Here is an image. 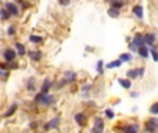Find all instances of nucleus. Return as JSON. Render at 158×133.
<instances>
[{
	"label": "nucleus",
	"mask_w": 158,
	"mask_h": 133,
	"mask_svg": "<svg viewBox=\"0 0 158 133\" xmlns=\"http://www.w3.org/2000/svg\"><path fill=\"white\" fill-rule=\"evenodd\" d=\"M0 76H1V78H7V76H8V72L0 68Z\"/></svg>",
	"instance_id": "33"
},
{
	"label": "nucleus",
	"mask_w": 158,
	"mask_h": 133,
	"mask_svg": "<svg viewBox=\"0 0 158 133\" xmlns=\"http://www.w3.org/2000/svg\"><path fill=\"white\" fill-rule=\"evenodd\" d=\"M132 43H133L137 49H139V47H142V46H146V43H144V35L137 33V35L133 38V42H132Z\"/></svg>",
	"instance_id": "7"
},
{
	"label": "nucleus",
	"mask_w": 158,
	"mask_h": 133,
	"mask_svg": "<svg viewBox=\"0 0 158 133\" xmlns=\"http://www.w3.org/2000/svg\"><path fill=\"white\" fill-rule=\"evenodd\" d=\"M96 71H97L99 74H103V71H104V63L101 61V60H99V61H97V67H96Z\"/></svg>",
	"instance_id": "27"
},
{
	"label": "nucleus",
	"mask_w": 158,
	"mask_h": 133,
	"mask_svg": "<svg viewBox=\"0 0 158 133\" xmlns=\"http://www.w3.org/2000/svg\"><path fill=\"white\" fill-rule=\"evenodd\" d=\"M7 33L10 35V36H14V35H16V28H14L13 25H10V26L7 28Z\"/></svg>",
	"instance_id": "31"
},
{
	"label": "nucleus",
	"mask_w": 158,
	"mask_h": 133,
	"mask_svg": "<svg viewBox=\"0 0 158 133\" xmlns=\"http://www.w3.org/2000/svg\"><path fill=\"white\" fill-rule=\"evenodd\" d=\"M143 75H144V68H139V78H143Z\"/></svg>",
	"instance_id": "36"
},
{
	"label": "nucleus",
	"mask_w": 158,
	"mask_h": 133,
	"mask_svg": "<svg viewBox=\"0 0 158 133\" xmlns=\"http://www.w3.org/2000/svg\"><path fill=\"white\" fill-rule=\"evenodd\" d=\"M60 125V118L55 117L53 118L50 122H47L46 125H45V130H51V129H57V126Z\"/></svg>",
	"instance_id": "6"
},
{
	"label": "nucleus",
	"mask_w": 158,
	"mask_h": 133,
	"mask_svg": "<svg viewBox=\"0 0 158 133\" xmlns=\"http://www.w3.org/2000/svg\"><path fill=\"white\" fill-rule=\"evenodd\" d=\"M17 57V51L14 49H11V47H7L4 51H3V58H4V61H7V63H13L14 60H16Z\"/></svg>",
	"instance_id": "3"
},
{
	"label": "nucleus",
	"mask_w": 158,
	"mask_h": 133,
	"mask_svg": "<svg viewBox=\"0 0 158 133\" xmlns=\"http://www.w3.org/2000/svg\"><path fill=\"white\" fill-rule=\"evenodd\" d=\"M6 10H7V13L10 16H18L20 14V8L17 7V4H14V3H7Z\"/></svg>",
	"instance_id": "5"
},
{
	"label": "nucleus",
	"mask_w": 158,
	"mask_h": 133,
	"mask_svg": "<svg viewBox=\"0 0 158 133\" xmlns=\"http://www.w3.org/2000/svg\"><path fill=\"white\" fill-rule=\"evenodd\" d=\"M75 122H76V124H78L79 126H85L86 125V115H85V114H83V112H78V114H75Z\"/></svg>",
	"instance_id": "9"
},
{
	"label": "nucleus",
	"mask_w": 158,
	"mask_h": 133,
	"mask_svg": "<svg viewBox=\"0 0 158 133\" xmlns=\"http://www.w3.org/2000/svg\"><path fill=\"white\" fill-rule=\"evenodd\" d=\"M129 50H130V51H137L139 49H137V47L134 46L133 43H130V45H129Z\"/></svg>",
	"instance_id": "35"
},
{
	"label": "nucleus",
	"mask_w": 158,
	"mask_h": 133,
	"mask_svg": "<svg viewBox=\"0 0 158 133\" xmlns=\"http://www.w3.org/2000/svg\"><path fill=\"white\" fill-rule=\"evenodd\" d=\"M132 54L130 53H122V54L119 55V60L122 61V63H129V61H132Z\"/></svg>",
	"instance_id": "18"
},
{
	"label": "nucleus",
	"mask_w": 158,
	"mask_h": 133,
	"mask_svg": "<svg viewBox=\"0 0 158 133\" xmlns=\"http://www.w3.org/2000/svg\"><path fill=\"white\" fill-rule=\"evenodd\" d=\"M104 132V121L100 117H97L95 119V125L92 129V133H103Z\"/></svg>",
	"instance_id": "4"
},
{
	"label": "nucleus",
	"mask_w": 158,
	"mask_h": 133,
	"mask_svg": "<svg viewBox=\"0 0 158 133\" xmlns=\"http://www.w3.org/2000/svg\"><path fill=\"white\" fill-rule=\"evenodd\" d=\"M126 76L129 79H133V78H139V68H133V70H129L126 72Z\"/></svg>",
	"instance_id": "17"
},
{
	"label": "nucleus",
	"mask_w": 158,
	"mask_h": 133,
	"mask_svg": "<svg viewBox=\"0 0 158 133\" xmlns=\"http://www.w3.org/2000/svg\"><path fill=\"white\" fill-rule=\"evenodd\" d=\"M111 7L117 8V10H121L124 7V0H112L111 1Z\"/></svg>",
	"instance_id": "20"
},
{
	"label": "nucleus",
	"mask_w": 158,
	"mask_h": 133,
	"mask_svg": "<svg viewBox=\"0 0 158 133\" xmlns=\"http://www.w3.org/2000/svg\"><path fill=\"white\" fill-rule=\"evenodd\" d=\"M16 49H17V53L20 55H24L26 53V49H25V46L22 43H16Z\"/></svg>",
	"instance_id": "21"
},
{
	"label": "nucleus",
	"mask_w": 158,
	"mask_h": 133,
	"mask_svg": "<svg viewBox=\"0 0 158 133\" xmlns=\"http://www.w3.org/2000/svg\"><path fill=\"white\" fill-rule=\"evenodd\" d=\"M36 89V79L35 78H29L26 82V90L28 92H33Z\"/></svg>",
	"instance_id": "14"
},
{
	"label": "nucleus",
	"mask_w": 158,
	"mask_h": 133,
	"mask_svg": "<svg viewBox=\"0 0 158 133\" xmlns=\"http://www.w3.org/2000/svg\"><path fill=\"white\" fill-rule=\"evenodd\" d=\"M119 14H121V13H119V10H117V8L111 7L110 10H108V16H110L111 18H118Z\"/></svg>",
	"instance_id": "24"
},
{
	"label": "nucleus",
	"mask_w": 158,
	"mask_h": 133,
	"mask_svg": "<svg viewBox=\"0 0 158 133\" xmlns=\"http://www.w3.org/2000/svg\"><path fill=\"white\" fill-rule=\"evenodd\" d=\"M110 1H112V0H110Z\"/></svg>",
	"instance_id": "38"
},
{
	"label": "nucleus",
	"mask_w": 158,
	"mask_h": 133,
	"mask_svg": "<svg viewBox=\"0 0 158 133\" xmlns=\"http://www.w3.org/2000/svg\"><path fill=\"white\" fill-rule=\"evenodd\" d=\"M144 129L147 133H157L158 132V119L157 118H151L146 122L144 125Z\"/></svg>",
	"instance_id": "2"
},
{
	"label": "nucleus",
	"mask_w": 158,
	"mask_h": 133,
	"mask_svg": "<svg viewBox=\"0 0 158 133\" xmlns=\"http://www.w3.org/2000/svg\"><path fill=\"white\" fill-rule=\"evenodd\" d=\"M150 53H151V55H153V60L157 63V61H158V50L155 49V47H151Z\"/></svg>",
	"instance_id": "28"
},
{
	"label": "nucleus",
	"mask_w": 158,
	"mask_h": 133,
	"mask_svg": "<svg viewBox=\"0 0 158 133\" xmlns=\"http://www.w3.org/2000/svg\"><path fill=\"white\" fill-rule=\"evenodd\" d=\"M139 132V125L137 124H130L124 128V133H137Z\"/></svg>",
	"instance_id": "12"
},
{
	"label": "nucleus",
	"mask_w": 158,
	"mask_h": 133,
	"mask_svg": "<svg viewBox=\"0 0 158 133\" xmlns=\"http://www.w3.org/2000/svg\"><path fill=\"white\" fill-rule=\"evenodd\" d=\"M121 65H122V61H121V60H115V61H111L110 64H107V68L112 70V68H118Z\"/></svg>",
	"instance_id": "22"
},
{
	"label": "nucleus",
	"mask_w": 158,
	"mask_h": 133,
	"mask_svg": "<svg viewBox=\"0 0 158 133\" xmlns=\"http://www.w3.org/2000/svg\"><path fill=\"white\" fill-rule=\"evenodd\" d=\"M17 107H18V104H17V103H14V104H13V105H11V107L7 110V112H4V117L7 118V117H10L11 114H14V112H16V110H17Z\"/></svg>",
	"instance_id": "23"
},
{
	"label": "nucleus",
	"mask_w": 158,
	"mask_h": 133,
	"mask_svg": "<svg viewBox=\"0 0 158 133\" xmlns=\"http://www.w3.org/2000/svg\"><path fill=\"white\" fill-rule=\"evenodd\" d=\"M139 96V93H130V97H137Z\"/></svg>",
	"instance_id": "37"
},
{
	"label": "nucleus",
	"mask_w": 158,
	"mask_h": 133,
	"mask_svg": "<svg viewBox=\"0 0 158 133\" xmlns=\"http://www.w3.org/2000/svg\"><path fill=\"white\" fill-rule=\"evenodd\" d=\"M132 11H133V14L137 17L139 20H142L143 18V7L142 6H134V7L132 8Z\"/></svg>",
	"instance_id": "16"
},
{
	"label": "nucleus",
	"mask_w": 158,
	"mask_h": 133,
	"mask_svg": "<svg viewBox=\"0 0 158 133\" xmlns=\"http://www.w3.org/2000/svg\"><path fill=\"white\" fill-rule=\"evenodd\" d=\"M0 17H1L3 20H8V18H10V14L7 13V10H6V8L0 10Z\"/></svg>",
	"instance_id": "30"
},
{
	"label": "nucleus",
	"mask_w": 158,
	"mask_h": 133,
	"mask_svg": "<svg viewBox=\"0 0 158 133\" xmlns=\"http://www.w3.org/2000/svg\"><path fill=\"white\" fill-rule=\"evenodd\" d=\"M64 76H65L67 83H72V82H75V80H76V74H75V72H72V71H67V72L64 74Z\"/></svg>",
	"instance_id": "13"
},
{
	"label": "nucleus",
	"mask_w": 158,
	"mask_h": 133,
	"mask_svg": "<svg viewBox=\"0 0 158 133\" xmlns=\"http://www.w3.org/2000/svg\"><path fill=\"white\" fill-rule=\"evenodd\" d=\"M92 85H86V86H83L82 87V92H83V93H86V92H89V90H92Z\"/></svg>",
	"instance_id": "34"
},
{
	"label": "nucleus",
	"mask_w": 158,
	"mask_h": 133,
	"mask_svg": "<svg viewBox=\"0 0 158 133\" xmlns=\"http://www.w3.org/2000/svg\"><path fill=\"white\" fill-rule=\"evenodd\" d=\"M150 112L153 115H158V103H154L150 107Z\"/></svg>",
	"instance_id": "29"
},
{
	"label": "nucleus",
	"mask_w": 158,
	"mask_h": 133,
	"mask_svg": "<svg viewBox=\"0 0 158 133\" xmlns=\"http://www.w3.org/2000/svg\"><path fill=\"white\" fill-rule=\"evenodd\" d=\"M33 101L40 104V105H45V107H50V105H53L55 103V97L53 94H43V93H39L35 96V99H33Z\"/></svg>",
	"instance_id": "1"
},
{
	"label": "nucleus",
	"mask_w": 158,
	"mask_h": 133,
	"mask_svg": "<svg viewBox=\"0 0 158 133\" xmlns=\"http://www.w3.org/2000/svg\"><path fill=\"white\" fill-rule=\"evenodd\" d=\"M155 40H157L155 33H146V35H144V43H146L147 46H154Z\"/></svg>",
	"instance_id": "8"
},
{
	"label": "nucleus",
	"mask_w": 158,
	"mask_h": 133,
	"mask_svg": "<svg viewBox=\"0 0 158 133\" xmlns=\"http://www.w3.org/2000/svg\"><path fill=\"white\" fill-rule=\"evenodd\" d=\"M50 87H51V79H50V78H46L45 80H43V83H42V87H40V93L47 94L49 90H50Z\"/></svg>",
	"instance_id": "10"
},
{
	"label": "nucleus",
	"mask_w": 158,
	"mask_h": 133,
	"mask_svg": "<svg viewBox=\"0 0 158 133\" xmlns=\"http://www.w3.org/2000/svg\"><path fill=\"white\" fill-rule=\"evenodd\" d=\"M58 4L63 6V7H67V6L71 4V0H58Z\"/></svg>",
	"instance_id": "32"
},
{
	"label": "nucleus",
	"mask_w": 158,
	"mask_h": 133,
	"mask_svg": "<svg viewBox=\"0 0 158 133\" xmlns=\"http://www.w3.org/2000/svg\"><path fill=\"white\" fill-rule=\"evenodd\" d=\"M137 53L140 54V57H142V58H147V57H149V54H150V50H149L146 46H142V47H139Z\"/></svg>",
	"instance_id": "15"
},
{
	"label": "nucleus",
	"mask_w": 158,
	"mask_h": 133,
	"mask_svg": "<svg viewBox=\"0 0 158 133\" xmlns=\"http://www.w3.org/2000/svg\"><path fill=\"white\" fill-rule=\"evenodd\" d=\"M104 114H105V117L108 118V119H114V117H115V112H114V110H111V108H107V110L104 111Z\"/></svg>",
	"instance_id": "26"
},
{
	"label": "nucleus",
	"mask_w": 158,
	"mask_h": 133,
	"mask_svg": "<svg viewBox=\"0 0 158 133\" xmlns=\"http://www.w3.org/2000/svg\"><path fill=\"white\" fill-rule=\"evenodd\" d=\"M29 40H31L32 43H42V42H43V38H42V36H36V35H31V36H29Z\"/></svg>",
	"instance_id": "25"
},
{
	"label": "nucleus",
	"mask_w": 158,
	"mask_h": 133,
	"mask_svg": "<svg viewBox=\"0 0 158 133\" xmlns=\"http://www.w3.org/2000/svg\"><path fill=\"white\" fill-rule=\"evenodd\" d=\"M28 55L33 61H39L43 54H42V51H39V50H31V51H28Z\"/></svg>",
	"instance_id": "11"
},
{
	"label": "nucleus",
	"mask_w": 158,
	"mask_h": 133,
	"mask_svg": "<svg viewBox=\"0 0 158 133\" xmlns=\"http://www.w3.org/2000/svg\"><path fill=\"white\" fill-rule=\"evenodd\" d=\"M118 83L122 87H125V89H130V87H132V82H130V79H119Z\"/></svg>",
	"instance_id": "19"
}]
</instances>
